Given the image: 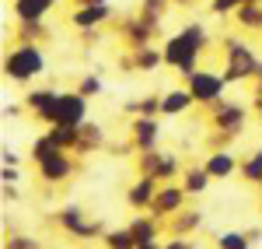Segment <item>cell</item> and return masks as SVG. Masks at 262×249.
Segmentation results:
<instances>
[{
	"mask_svg": "<svg viewBox=\"0 0 262 249\" xmlns=\"http://www.w3.org/2000/svg\"><path fill=\"white\" fill-rule=\"evenodd\" d=\"M203 46H206V32H203L200 25H189V28H182L175 39H168V46H164V63L175 67L185 78H192L196 74V56H200Z\"/></svg>",
	"mask_w": 262,
	"mask_h": 249,
	"instance_id": "cell-1",
	"label": "cell"
},
{
	"mask_svg": "<svg viewBox=\"0 0 262 249\" xmlns=\"http://www.w3.org/2000/svg\"><path fill=\"white\" fill-rule=\"evenodd\" d=\"M42 70H46V56H42V49H35L32 42L14 46V49L7 53V60H4V74L14 78V81H32Z\"/></svg>",
	"mask_w": 262,
	"mask_h": 249,
	"instance_id": "cell-2",
	"label": "cell"
},
{
	"mask_svg": "<svg viewBox=\"0 0 262 249\" xmlns=\"http://www.w3.org/2000/svg\"><path fill=\"white\" fill-rule=\"evenodd\" d=\"M259 70V60L245 49L242 42L227 39V70H224V81H245Z\"/></svg>",
	"mask_w": 262,
	"mask_h": 249,
	"instance_id": "cell-3",
	"label": "cell"
},
{
	"mask_svg": "<svg viewBox=\"0 0 262 249\" xmlns=\"http://www.w3.org/2000/svg\"><path fill=\"white\" fill-rule=\"evenodd\" d=\"M60 225H63V232H70L74 239H98V235H105V225L84 221V214H81L77 204H67V207L60 210Z\"/></svg>",
	"mask_w": 262,
	"mask_h": 249,
	"instance_id": "cell-4",
	"label": "cell"
},
{
	"mask_svg": "<svg viewBox=\"0 0 262 249\" xmlns=\"http://www.w3.org/2000/svg\"><path fill=\"white\" fill-rule=\"evenodd\" d=\"M140 168L143 176H154L158 183H168V179H175V172H179V162L171 158V155H164V151H140Z\"/></svg>",
	"mask_w": 262,
	"mask_h": 249,
	"instance_id": "cell-5",
	"label": "cell"
},
{
	"mask_svg": "<svg viewBox=\"0 0 262 249\" xmlns=\"http://www.w3.org/2000/svg\"><path fill=\"white\" fill-rule=\"evenodd\" d=\"M224 74H206V70H196L189 78V91L196 95V102H217L224 95Z\"/></svg>",
	"mask_w": 262,
	"mask_h": 249,
	"instance_id": "cell-6",
	"label": "cell"
},
{
	"mask_svg": "<svg viewBox=\"0 0 262 249\" xmlns=\"http://www.w3.org/2000/svg\"><path fill=\"white\" fill-rule=\"evenodd\" d=\"M185 186H164L158 189V197H154V204H150V214L154 218H168V214H175V210L185 207Z\"/></svg>",
	"mask_w": 262,
	"mask_h": 249,
	"instance_id": "cell-7",
	"label": "cell"
},
{
	"mask_svg": "<svg viewBox=\"0 0 262 249\" xmlns=\"http://www.w3.org/2000/svg\"><path fill=\"white\" fill-rule=\"evenodd\" d=\"M158 137H161V130H158L154 116H137L133 120V144H137V151H154Z\"/></svg>",
	"mask_w": 262,
	"mask_h": 249,
	"instance_id": "cell-8",
	"label": "cell"
},
{
	"mask_svg": "<svg viewBox=\"0 0 262 249\" xmlns=\"http://www.w3.org/2000/svg\"><path fill=\"white\" fill-rule=\"evenodd\" d=\"M88 95L81 91H70V95H63V105H60V123H70V126H84L88 120Z\"/></svg>",
	"mask_w": 262,
	"mask_h": 249,
	"instance_id": "cell-9",
	"label": "cell"
},
{
	"mask_svg": "<svg viewBox=\"0 0 262 249\" xmlns=\"http://www.w3.org/2000/svg\"><path fill=\"white\" fill-rule=\"evenodd\" d=\"M245 116H248V112H245V105H224L221 112L213 116V126L221 130L224 137H238V133H242V126H245Z\"/></svg>",
	"mask_w": 262,
	"mask_h": 249,
	"instance_id": "cell-10",
	"label": "cell"
},
{
	"mask_svg": "<svg viewBox=\"0 0 262 249\" xmlns=\"http://www.w3.org/2000/svg\"><path fill=\"white\" fill-rule=\"evenodd\" d=\"M39 172L46 183H63L70 172H74V162L63 155V151H56V155H49V158H42L39 162Z\"/></svg>",
	"mask_w": 262,
	"mask_h": 249,
	"instance_id": "cell-11",
	"label": "cell"
},
{
	"mask_svg": "<svg viewBox=\"0 0 262 249\" xmlns=\"http://www.w3.org/2000/svg\"><path fill=\"white\" fill-rule=\"evenodd\" d=\"M122 32H126V39H129V46H137V49H147V42L154 39L158 25H154V18H129Z\"/></svg>",
	"mask_w": 262,
	"mask_h": 249,
	"instance_id": "cell-12",
	"label": "cell"
},
{
	"mask_svg": "<svg viewBox=\"0 0 262 249\" xmlns=\"http://www.w3.org/2000/svg\"><path fill=\"white\" fill-rule=\"evenodd\" d=\"M154 197H158V179H154V176H143L140 183H133L129 193H126L129 207H137V210L150 207V204H154Z\"/></svg>",
	"mask_w": 262,
	"mask_h": 249,
	"instance_id": "cell-13",
	"label": "cell"
},
{
	"mask_svg": "<svg viewBox=\"0 0 262 249\" xmlns=\"http://www.w3.org/2000/svg\"><path fill=\"white\" fill-rule=\"evenodd\" d=\"M105 18H112V7L108 4H84L81 11H74V25L77 28H91V25H98V21H105Z\"/></svg>",
	"mask_w": 262,
	"mask_h": 249,
	"instance_id": "cell-14",
	"label": "cell"
},
{
	"mask_svg": "<svg viewBox=\"0 0 262 249\" xmlns=\"http://www.w3.org/2000/svg\"><path fill=\"white\" fill-rule=\"evenodd\" d=\"M192 102H196V95H192L189 88H175V91H168L161 99V116H179V112H185Z\"/></svg>",
	"mask_w": 262,
	"mask_h": 249,
	"instance_id": "cell-15",
	"label": "cell"
},
{
	"mask_svg": "<svg viewBox=\"0 0 262 249\" xmlns=\"http://www.w3.org/2000/svg\"><path fill=\"white\" fill-rule=\"evenodd\" d=\"M203 165H206V172H210L213 179H227V176L238 168V162H234L231 151H210V158H206Z\"/></svg>",
	"mask_w": 262,
	"mask_h": 249,
	"instance_id": "cell-16",
	"label": "cell"
},
{
	"mask_svg": "<svg viewBox=\"0 0 262 249\" xmlns=\"http://www.w3.org/2000/svg\"><path fill=\"white\" fill-rule=\"evenodd\" d=\"M210 179H213V176L206 172V165H192V168H185V172H182V186H185L189 197H200L203 189L210 186Z\"/></svg>",
	"mask_w": 262,
	"mask_h": 249,
	"instance_id": "cell-17",
	"label": "cell"
},
{
	"mask_svg": "<svg viewBox=\"0 0 262 249\" xmlns=\"http://www.w3.org/2000/svg\"><path fill=\"white\" fill-rule=\"evenodd\" d=\"M53 0H14V14L18 21H42L49 14Z\"/></svg>",
	"mask_w": 262,
	"mask_h": 249,
	"instance_id": "cell-18",
	"label": "cell"
},
{
	"mask_svg": "<svg viewBox=\"0 0 262 249\" xmlns=\"http://www.w3.org/2000/svg\"><path fill=\"white\" fill-rule=\"evenodd\" d=\"M101 239H105V246H108V249H137V246H140L129 225H126V228H116V232H105Z\"/></svg>",
	"mask_w": 262,
	"mask_h": 249,
	"instance_id": "cell-19",
	"label": "cell"
},
{
	"mask_svg": "<svg viewBox=\"0 0 262 249\" xmlns=\"http://www.w3.org/2000/svg\"><path fill=\"white\" fill-rule=\"evenodd\" d=\"M101 144H105V133H101V126L84 123V126H81V141H77V147H74V151H98Z\"/></svg>",
	"mask_w": 262,
	"mask_h": 249,
	"instance_id": "cell-20",
	"label": "cell"
},
{
	"mask_svg": "<svg viewBox=\"0 0 262 249\" xmlns=\"http://www.w3.org/2000/svg\"><path fill=\"white\" fill-rule=\"evenodd\" d=\"M129 228H133V235H137V242H154V239H158V225H154V214H150V218H137V221H133Z\"/></svg>",
	"mask_w": 262,
	"mask_h": 249,
	"instance_id": "cell-21",
	"label": "cell"
},
{
	"mask_svg": "<svg viewBox=\"0 0 262 249\" xmlns=\"http://www.w3.org/2000/svg\"><path fill=\"white\" fill-rule=\"evenodd\" d=\"M200 225H203L200 210H182L179 218H175V235H189V232H196Z\"/></svg>",
	"mask_w": 262,
	"mask_h": 249,
	"instance_id": "cell-22",
	"label": "cell"
},
{
	"mask_svg": "<svg viewBox=\"0 0 262 249\" xmlns=\"http://www.w3.org/2000/svg\"><path fill=\"white\" fill-rule=\"evenodd\" d=\"M56 151H63V147L56 144V137H53V133H46V137H39V141L32 144V158L42 162V158H49V155H56Z\"/></svg>",
	"mask_w": 262,
	"mask_h": 249,
	"instance_id": "cell-23",
	"label": "cell"
},
{
	"mask_svg": "<svg viewBox=\"0 0 262 249\" xmlns=\"http://www.w3.org/2000/svg\"><path fill=\"white\" fill-rule=\"evenodd\" d=\"M161 63H164V53H161V49H150V46H147V49H140V53H137V70H158Z\"/></svg>",
	"mask_w": 262,
	"mask_h": 249,
	"instance_id": "cell-24",
	"label": "cell"
},
{
	"mask_svg": "<svg viewBox=\"0 0 262 249\" xmlns=\"http://www.w3.org/2000/svg\"><path fill=\"white\" fill-rule=\"evenodd\" d=\"M217 249H252V242L245 232H224L217 235Z\"/></svg>",
	"mask_w": 262,
	"mask_h": 249,
	"instance_id": "cell-25",
	"label": "cell"
},
{
	"mask_svg": "<svg viewBox=\"0 0 262 249\" xmlns=\"http://www.w3.org/2000/svg\"><path fill=\"white\" fill-rule=\"evenodd\" d=\"M242 176L248 179V183H262V147L242 165Z\"/></svg>",
	"mask_w": 262,
	"mask_h": 249,
	"instance_id": "cell-26",
	"label": "cell"
},
{
	"mask_svg": "<svg viewBox=\"0 0 262 249\" xmlns=\"http://www.w3.org/2000/svg\"><path fill=\"white\" fill-rule=\"evenodd\" d=\"M238 21L242 25H262V4H242L238 7Z\"/></svg>",
	"mask_w": 262,
	"mask_h": 249,
	"instance_id": "cell-27",
	"label": "cell"
},
{
	"mask_svg": "<svg viewBox=\"0 0 262 249\" xmlns=\"http://www.w3.org/2000/svg\"><path fill=\"white\" fill-rule=\"evenodd\" d=\"M21 42H35L39 35H46V25L42 21H21Z\"/></svg>",
	"mask_w": 262,
	"mask_h": 249,
	"instance_id": "cell-28",
	"label": "cell"
},
{
	"mask_svg": "<svg viewBox=\"0 0 262 249\" xmlns=\"http://www.w3.org/2000/svg\"><path fill=\"white\" fill-rule=\"evenodd\" d=\"M101 88H105V84H101V78H95V74H91V78H84V81H81V95H88V99H91V95H101Z\"/></svg>",
	"mask_w": 262,
	"mask_h": 249,
	"instance_id": "cell-29",
	"label": "cell"
},
{
	"mask_svg": "<svg viewBox=\"0 0 262 249\" xmlns=\"http://www.w3.org/2000/svg\"><path fill=\"white\" fill-rule=\"evenodd\" d=\"M164 14V0H143V18H161Z\"/></svg>",
	"mask_w": 262,
	"mask_h": 249,
	"instance_id": "cell-30",
	"label": "cell"
},
{
	"mask_svg": "<svg viewBox=\"0 0 262 249\" xmlns=\"http://www.w3.org/2000/svg\"><path fill=\"white\" fill-rule=\"evenodd\" d=\"M242 4H245V0H213L210 11H213V14H227V11H238Z\"/></svg>",
	"mask_w": 262,
	"mask_h": 249,
	"instance_id": "cell-31",
	"label": "cell"
},
{
	"mask_svg": "<svg viewBox=\"0 0 262 249\" xmlns=\"http://www.w3.org/2000/svg\"><path fill=\"white\" fill-rule=\"evenodd\" d=\"M7 249H39V242H35V239H21V235H14V239L7 242Z\"/></svg>",
	"mask_w": 262,
	"mask_h": 249,
	"instance_id": "cell-32",
	"label": "cell"
},
{
	"mask_svg": "<svg viewBox=\"0 0 262 249\" xmlns=\"http://www.w3.org/2000/svg\"><path fill=\"white\" fill-rule=\"evenodd\" d=\"M0 176H4V183H18V179H21L18 165H4V172H0Z\"/></svg>",
	"mask_w": 262,
	"mask_h": 249,
	"instance_id": "cell-33",
	"label": "cell"
},
{
	"mask_svg": "<svg viewBox=\"0 0 262 249\" xmlns=\"http://www.w3.org/2000/svg\"><path fill=\"white\" fill-rule=\"evenodd\" d=\"M164 249H192V242H189L185 235H175V239H171V242H168Z\"/></svg>",
	"mask_w": 262,
	"mask_h": 249,
	"instance_id": "cell-34",
	"label": "cell"
},
{
	"mask_svg": "<svg viewBox=\"0 0 262 249\" xmlns=\"http://www.w3.org/2000/svg\"><path fill=\"white\" fill-rule=\"evenodd\" d=\"M18 197H21V193H18V186H14V183H4V200H7V204H14Z\"/></svg>",
	"mask_w": 262,
	"mask_h": 249,
	"instance_id": "cell-35",
	"label": "cell"
},
{
	"mask_svg": "<svg viewBox=\"0 0 262 249\" xmlns=\"http://www.w3.org/2000/svg\"><path fill=\"white\" fill-rule=\"evenodd\" d=\"M4 116H21V105L18 102H14V105L7 102V105H4Z\"/></svg>",
	"mask_w": 262,
	"mask_h": 249,
	"instance_id": "cell-36",
	"label": "cell"
},
{
	"mask_svg": "<svg viewBox=\"0 0 262 249\" xmlns=\"http://www.w3.org/2000/svg\"><path fill=\"white\" fill-rule=\"evenodd\" d=\"M245 235H248V242H259V239H262V228H248Z\"/></svg>",
	"mask_w": 262,
	"mask_h": 249,
	"instance_id": "cell-37",
	"label": "cell"
},
{
	"mask_svg": "<svg viewBox=\"0 0 262 249\" xmlns=\"http://www.w3.org/2000/svg\"><path fill=\"white\" fill-rule=\"evenodd\" d=\"M4 165H18V155L14 151H4Z\"/></svg>",
	"mask_w": 262,
	"mask_h": 249,
	"instance_id": "cell-38",
	"label": "cell"
},
{
	"mask_svg": "<svg viewBox=\"0 0 262 249\" xmlns=\"http://www.w3.org/2000/svg\"><path fill=\"white\" fill-rule=\"evenodd\" d=\"M137 249H164V246H161V242H158V239H154V242H140V246H137Z\"/></svg>",
	"mask_w": 262,
	"mask_h": 249,
	"instance_id": "cell-39",
	"label": "cell"
},
{
	"mask_svg": "<svg viewBox=\"0 0 262 249\" xmlns=\"http://www.w3.org/2000/svg\"><path fill=\"white\" fill-rule=\"evenodd\" d=\"M81 4H105V0H81Z\"/></svg>",
	"mask_w": 262,
	"mask_h": 249,
	"instance_id": "cell-40",
	"label": "cell"
},
{
	"mask_svg": "<svg viewBox=\"0 0 262 249\" xmlns=\"http://www.w3.org/2000/svg\"><path fill=\"white\" fill-rule=\"evenodd\" d=\"M245 4H262V0H245Z\"/></svg>",
	"mask_w": 262,
	"mask_h": 249,
	"instance_id": "cell-41",
	"label": "cell"
},
{
	"mask_svg": "<svg viewBox=\"0 0 262 249\" xmlns=\"http://www.w3.org/2000/svg\"><path fill=\"white\" fill-rule=\"evenodd\" d=\"M179 4H189V0H179Z\"/></svg>",
	"mask_w": 262,
	"mask_h": 249,
	"instance_id": "cell-42",
	"label": "cell"
},
{
	"mask_svg": "<svg viewBox=\"0 0 262 249\" xmlns=\"http://www.w3.org/2000/svg\"><path fill=\"white\" fill-rule=\"evenodd\" d=\"M53 4H60V0H53Z\"/></svg>",
	"mask_w": 262,
	"mask_h": 249,
	"instance_id": "cell-43",
	"label": "cell"
}]
</instances>
